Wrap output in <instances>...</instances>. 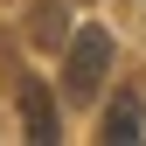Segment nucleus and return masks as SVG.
<instances>
[{"label":"nucleus","mask_w":146,"mask_h":146,"mask_svg":"<svg viewBox=\"0 0 146 146\" xmlns=\"http://www.w3.org/2000/svg\"><path fill=\"white\" fill-rule=\"evenodd\" d=\"M104 139L125 146V139H139V98L125 90V98H111V111H104Z\"/></svg>","instance_id":"20e7f679"},{"label":"nucleus","mask_w":146,"mask_h":146,"mask_svg":"<svg viewBox=\"0 0 146 146\" xmlns=\"http://www.w3.org/2000/svg\"><path fill=\"white\" fill-rule=\"evenodd\" d=\"M104 70H111V35L104 28H77L70 35V56H63V98L90 104L104 90Z\"/></svg>","instance_id":"f257e3e1"},{"label":"nucleus","mask_w":146,"mask_h":146,"mask_svg":"<svg viewBox=\"0 0 146 146\" xmlns=\"http://www.w3.org/2000/svg\"><path fill=\"white\" fill-rule=\"evenodd\" d=\"M21 132L35 146H49V139L63 132V125H56V98H49L42 84H21Z\"/></svg>","instance_id":"f03ea898"},{"label":"nucleus","mask_w":146,"mask_h":146,"mask_svg":"<svg viewBox=\"0 0 146 146\" xmlns=\"http://www.w3.org/2000/svg\"><path fill=\"white\" fill-rule=\"evenodd\" d=\"M28 42H35V49H70L63 0H35V7H28Z\"/></svg>","instance_id":"7ed1b4c3"}]
</instances>
